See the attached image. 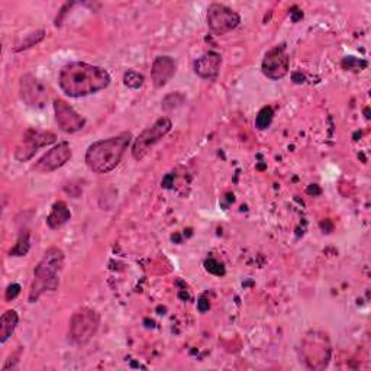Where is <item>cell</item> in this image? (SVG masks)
Segmentation results:
<instances>
[{
	"label": "cell",
	"instance_id": "2e32d148",
	"mask_svg": "<svg viewBox=\"0 0 371 371\" xmlns=\"http://www.w3.org/2000/svg\"><path fill=\"white\" fill-rule=\"evenodd\" d=\"M18 322H19V316L18 312L14 309L6 310L2 315V317H0V342L5 344L14 335L18 327Z\"/></svg>",
	"mask_w": 371,
	"mask_h": 371
},
{
	"label": "cell",
	"instance_id": "7402d4cb",
	"mask_svg": "<svg viewBox=\"0 0 371 371\" xmlns=\"http://www.w3.org/2000/svg\"><path fill=\"white\" fill-rule=\"evenodd\" d=\"M186 98L181 95L180 91H176V93H171V95L166 96L164 101H163V109L164 111H173V109H177L180 108L183 103H184Z\"/></svg>",
	"mask_w": 371,
	"mask_h": 371
},
{
	"label": "cell",
	"instance_id": "9a60e30c",
	"mask_svg": "<svg viewBox=\"0 0 371 371\" xmlns=\"http://www.w3.org/2000/svg\"><path fill=\"white\" fill-rule=\"evenodd\" d=\"M71 219V212L66 202H57L53 205L51 212L46 218V225L51 229H60L63 228L68 220Z\"/></svg>",
	"mask_w": 371,
	"mask_h": 371
},
{
	"label": "cell",
	"instance_id": "d4e9b609",
	"mask_svg": "<svg viewBox=\"0 0 371 371\" xmlns=\"http://www.w3.org/2000/svg\"><path fill=\"white\" fill-rule=\"evenodd\" d=\"M209 308H210L209 300H208L205 296H202V298L199 299V302H198V309H199L202 313H205L206 310H209Z\"/></svg>",
	"mask_w": 371,
	"mask_h": 371
},
{
	"label": "cell",
	"instance_id": "7c38bea8",
	"mask_svg": "<svg viewBox=\"0 0 371 371\" xmlns=\"http://www.w3.org/2000/svg\"><path fill=\"white\" fill-rule=\"evenodd\" d=\"M56 122L59 128L66 133H76L86 126V119L77 113L66 101L57 99L54 102Z\"/></svg>",
	"mask_w": 371,
	"mask_h": 371
},
{
	"label": "cell",
	"instance_id": "ba28073f",
	"mask_svg": "<svg viewBox=\"0 0 371 371\" xmlns=\"http://www.w3.org/2000/svg\"><path fill=\"white\" fill-rule=\"evenodd\" d=\"M206 22L212 34L225 35L230 31H234L241 24V16L234 9L220 4H213L208 9Z\"/></svg>",
	"mask_w": 371,
	"mask_h": 371
},
{
	"label": "cell",
	"instance_id": "9c48e42d",
	"mask_svg": "<svg viewBox=\"0 0 371 371\" xmlns=\"http://www.w3.org/2000/svg\"><path fill=\"white\" fill-rule=\"evenodd\" d=\"M22 101L34 109H42L50 101V90L46 84L34 74H25L19 83Z\"/></svg>",
	"mask_w": 371,
	"mask_h": 371
},
{
	"label": "cell",
	"instance_id": "7a4b0ae2",
	"mask_svg": "<svg viewBox=\"0 0 371 371\" xmlns=\"http://www.w3.org/2000/svg\"><path fill=\"white\" fill-rule=\"evenodd\" d=\"M131 141V132H122L116 136L102 139V141L91 144L86 153L87 167L96 174L111 173L119 166Z\"/></svg>",
	"mask_w": 371,
	"mask_h": 371
},
{
	"label": "cell",
	"instance_id": "8fae6325",
	"mask_svg": "<svg viewBox=\"0 0 371 371\" xmlns=\"http://www.w3.org/2000/svg\"><path fill=\"white\" fill-rule=\"evenodd\" d=\"M71 158V147L68 143H60L51 148L45 156H42L34 166V170L42 174L53 173L68 163Z\"/></svg>",
	"mask_w": 371,
	"mask_h": 371
},
{
	"label": "cell",
	"instance_id": "603a6c76",
	"mask_svg": "<svg viewBox=\"0 0 371 371\" xmlns=\"http://www.w3.org/2000/svg\"><path fill=\"white\" fill-rule=\"evenodd\" d=\"M205 267H206V270H208L209 273H212V274H215V275H223V274H225L223 265H222L219 261H216L215 258L206 260V261H205Z\"/></svg>",
	"mask_w": 371,
	"mask_h": 371
},
{
	"label": "cell",
	"instance_id": "52a82bcc",
	"mask_svg": "<svg viewBox=\"0 0 371 371\" xmlns=\"http://www.w3.org/2000/svg\"><path fill=\"white\" fill-rule=\"evenodd\" d=\"M56 139H57V136L53 132L31 128L25 132V135L21 139V143L18 144V147L15 150V158L21 163L29 161L39 148L56 143Z\"/></svg>",
	"mask_w": 371,
	"mask_h": 371
},
{
	"label": "cell",
	"instance_id": "ac0fdd59",
	"mask_svg": "<svg viewBox=\"0 0 371 371\" xmlns=\"http://www.w3.org/2000/svg\"><path fill=\"white\" fill-rule=\"evenodd\" d=\"M273 118H274V111H273V108H271V106H264V108L258 112V115H257V118H255V128L260 129V131L267 129V128L271 125Z\"/></svg>",
	"mask_w": 371,
	"mask_h": 371
},
{
	"label": "cell",
	"instance_id": "6da1fadb",
	"mask_svg": "<svg viewBox=\"0 0 371 371\" xmlns=\"http://www.w3.org/2000/svg\"><path fill=\"white\" fill-rule=\"evenodd\" d=\"M59 83L67 96L86 98L106 88L111 84V74L103 67L73 61L61 68Z\"/></svg>",
	"mask_w": 371,
	"mask_h": 371
},
{
	"label": "cell",
	"instance_id": "cb8c5ba5",
	"mask_svg": "<svg viewBox=\"0 0 371 371\" xmlns=\"http://www.w3.org/2000/svg\"><path fill=\"white\" fill-rule=\"evenodd\" d=\"M19 293H21V286L16 283L11 285L6 290V300H14Z\"/></svg>",
	"mask_w": 371,
	"mask_h": 371
},
{
	"label": "cell",
	"instance_id": "e0dca14e",
	"mask_svg": "<svg viewBox=\"0 0 371 371\" xmlns=\"http://www.w3.org/2000/svg\"><path fill=\"white\" fill-rule=\"evenodd\" d=\"M45 38V31L41 29V31H36V32H32L29 35H26L19 44H16L15 46V51H22V50H28L31 49V46H34L35 44L41 42L42 39Z\"/></svg>",
	"mask_w": 371,
	"mask_h": 371
},
{
	"label": "cell",
	"instance_id": "30bf717a",
	"mask_svg": "<svg viewBox=\"0 0 371 371\" xmlns=\"http://www.w3.org/2000/svg\"><path fill=\"white\" fill-rule=\"evenodd\" d=\"M290 68V59L285 45L274 46L270 50L261 64L263 74L270 80H280L288 76Z\"/></svg>",
	"mask_w": 371,
	"mask_h": 371
},
{
	"label": "cell",
	"instance_id": "d6986e66",
	"mask_svg": "<svg viewBox=\"0 0 371 371\" xmlns=\"http://www.w3.org/2000/svg\"><path fill=\"white\" fill-rule=\"evenodd\" d=\"M29 251V232L28 230H22L18 244L15 245V248L11 251V255L14 257H24L26 255Z\"/></svg>",
	"mask_w": 371,
	"mask_h": 371
},
{
	"label": "cell",
	"instance_id": "5b68a950",
	"mask_svg": "<svg viewBox=\"0 0 371 371\" xmlns=\"http://www.w3.org/2000/svg\"><path fill=\"white\" fill-rule=\"evenodd\" d=\"M101 327V315L91 308H80L70 319L68 341L74 345H84L96 335Z\"/></svg>",
	"mask_w": 371,
	"mask_h": 371
},
{
	"label": "cell",
	"instance_id": "8992f818",
	"mask_svg": "<svg viewBox=\"0 0 371 371\" xmlns=\"http://www.w3.org/2000/svg\"><path fill=\"white\" fill-rule=\"evenodd\" d=\"M171 128H173V122L166 116L157 119L151 126L146 128L133 141V146H132L133 158L136 161L143 160L150 153V150L156 144H158L161 139L171 131Z\"/></svg>",
	"mask_w": 371,
	"mask_h": 371
},
{
	"label": "cell",
	"instance_id": "3957f363",
	"mask_svg": "<svg viewBox=\"0 0 371 371\" xmlns=\"http://www.w3.org/2000/svg\"><path fill=\"white\" fill-rule=\"evenodd\" d=\"M64 265V253L60 248L46 250L42 260L34 270V283L29 293V302H36L45 292L56 290L60 283V273Z\"/></svg>",
	"mask_w": 371,
	"mask_h": 371
},
{
	"label": "cell",
	"instance_id": "4fadbf2b",
	"mask_svg": "<svg viewBox=\"0 0 371 371\" xmlns=\"http://www.w3.org/2000/svg\"><path fill=\"white\" fill-rule=\"evenodd\" d=\"M177 64L168 56H160L154 60L151 68V80L157 88L164 87L176 74Z\"/></svg>",
	"mask_w": 371,
	"mask_h": 371
},
{
	"label": "cell",
	"instance_id": "44dd1931",
	"mask_svg": "<svg viewBox=\"0 0 371 371\" xmlns=\"http://www.w3.org/2000/svg\"><path fill=\"white\" fill-rule=\"evenodd\" d=\"M341 67L347 71H362L367 67V61L362 59H357V57H345L341 63Z\"/></svg>",
	"mask_w": 371,
	"mask_h": 371
},
{
	"label": "cell",
	"instance_id": "5bb4252c",
	"mask_svg": "<svg viewBox=\"0 0 371 371\" xmlns=\"http://www.w3.org/2000/svg\"><path fill=\"white\" fill-rule=\"evenodd\" d=\"M220 66H222L220 54H218L215 51H209L195 61L193 68H195V73L199 77L206 78V80H212L219 74Z\"/></svg>",
	"mask_w": 371,
	"mask_h": 371
},
{
	"label": "cell",
	"instance_id": "277c9868",
	"mask_svg": "<svg viewBox=\"0 0 371 371\" xmlns=\"http://www.w3.org/2000/svg\"><path fill=\"white\" fill-rule=\"evenodd\" d=\"M331 344L328 337L313 331L309 332L302 342L300 348V357L305 365L310 370H323L327 368L331 360Z\"/></svg>",
	"mask_w": 371,
	"mask_h": 371
},
{
	"label": "cell",
	"instance_id": "ffe728a7",
	"mask_svg": "<svg viewBox=\"0 0 371 371\" xmlns=\"http://www.w3.org/2000/svg\"><path fill=\"white\" fill-rule=\"evenodd\" d=\"M123 84L129 88H139L144 84V76L135 70H129L123 74Z\"/></svg>",
	"mask_w": 371,
	"mask_h": 371
}]
</instances>
